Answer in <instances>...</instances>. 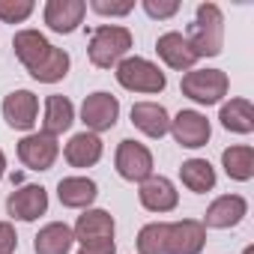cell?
Masks as SVG:
<instances>
[{
	"instance_id": "obj_1",
	"label": "cell",
	"mask_w": 254,
	"mask_h": 254,
	"mask_svg": "<svg viewBox=\"0 0 254 254\" xmlns=\"http://www.w3.org/2000/svg\"><path fill=\"white\" fill-rule=\"evenodd\" d=\"M186 42L191 45L194 57H218L224 48V15L215 3H200L194 21L189 24Z\"/></svg>"
},
{
	"instance_id": "obj_30",
	"label": "cell",
	"mask_w": 254,
	"mask_h": 254,
	"mask_svg": "<svg viewBox=\"0 0 254 254\" xmlns=\"http://www.w3.org/2000/svg\"><path fill=\"white\" fill-rule=\"evenodd\" d=\"M144 12L150 18H174L180 12L177 0H144Z\"/></svg>"
},
{
	"instance_id": "obj_34",
	"label": "cell",
	"mask_w": 254,
	"mask_h": 254,
	"mask_svg": "<svg viewBox=\"0 0 254 254\" xmlns=\"http://www.w3.org/2000/svg\"><path fill=\"white\" fill-rule=\"evenodd\" d=\"M242 254H254V248H251V245H248V248H245V251H242Z\"/></svg>"
},
{
	"instance_id": "obj_24",
	"label": "cell",
	"mask_w": 254,
	"mask_h": 254,
	"mask_svg": "<svg viewBox=\"0 0 254 254\" xmlns=\"http://www.w3.org/2000/svg\"><path fill=\"white\" fill-rule=\"evenodd\" d=\"M180 180H183V186H186L189 191L206 194V191L215 189V168H212L206 159H189V162H183V168H180Z\"/></svg>"
},
{
	"instance_id": "obj_14",
	"label": "cell",
	"mask_w": 254,
	"mask_h": 254,
	"mask_svg": "<svg viewBox=\"0 0 254 254\" xmlns=\"http://www.w3.org/2000/svg\"><path fill=\"white\" fill-rule=\"evenodd\" d=\"M87 15L84 0H48L45 3V24L54 33H75Z\"/></svg>"
},
{
	"instance_id": "obj_31",
	"label": "cell",
	"mask_w": 254,
	"mask_h": 254,
	"mask_svg": "<svg viewBox=\"0 0 254 254\" xmlns=\"http://www.w3.org/2000/svg\"><path fill=\"white\" fill-rule=\"evenodd\" d=\"M18 248V236H15V227L9 221H0V254H12Z\"/></svg>"
},
{
	"instance_id": "obj_23",
	"label": "cell",
	"mask_w": 254,
	"mask_h": 254,
	"mask_svg": "<svg viewBox=\"0 0 254 254\" xmlns=\"http://www.w3.org/2000/svg\"><path fill=\"white\" fill-rule=\"evenodd\" d=\"M221 126L227 132H236V135H251L254 132V108L248 99H230L221 105V114H218Z\"/></svg>"
},
{
	"instance_id": "obj_13",
	"label": "cell",
	"mask_w": 254,
	"mask_h": 254,
	"mask_svg": "<svg viewBox=\"0 0 254 254\" xmlns=\"http://www.w3.org/2000/svg\"><path fill=\"white\" fill-rule=\"evenodd\" d=\"M138 197H141V206L150 212H171L180 203V191L174 189V183L168 177H156V174L141 183Z\"/></svg>"
},
{
	"instance_id": "obj_10",
	"label": "cell",
	"mask_w": 254,
	"mask_h": 254,
	"mask_svg": "<svg viewBox=\"0 0 254 254\" xmlns=\"http://www.w3.org/2000/svg\"><path fill=\"white\" fill-rule=\"evenodd\" d=\"M245 215H248V203H245L242 194H221V197H215L206 206V215H203L200 224L203 227H215V230H230Z\"/></svg>"
},
{
	"instance_id": "obj_9",
	"label": "cell",
	"mask_w": 254,
	"mask_h": 254,
	"mask_svg": "<svg viewBox=\"0 0 254 254\" xmlns=\"http://www.w3.org/2000/svg\"><path fill=\"white\" fill-rule=\"evenodd\" d=\"M6 212L15 221H36L48 212V191L42 186H21L6 197Z\"/></svg>"
},
{
	"instance_id": "obj_19",
	"label": "cell",
	"mask_w": 254,
	"mask_h": 254,
	"mask_svg": "<svg viewBox=\"0 0 254 254\" xmlns=\"http://www.w3.org/2000/svg\"><path fill=\"white\" fill-rule=\"evenodd\" d=\"M12 48H15V57L21 60V66L27 72H33L51 51V42L39 33V30H18L15 39H12Z\"/></svg>"
},
{
	"instance_id": "obj_4",
	"label": "cell",
	"mask_w": 254,
	"mask_h": 254,
	"mask_svg": "<svg viewBox=\"0 0 254 254\" xmlns=\"http://www.w3.org/2000/svg\"><path fill=\"white\" fill-rule=\"evenodd\" d=\"M180 90L197 105H218L230 90V78L221 69H191L183 75Z\"/></svg>"
},
{
	"instance_id": "obj_17",
	"label": "cell",
	"mask_w": 254,
	"mask_h": 254,
	"mask_svg": "<svg viewBox=\"0 0 254 254\" xmlns=\"http://www.w3.org/2000/svg\"><path fill=\"white\" fill-rule=\"evenodd\" d=\"M206 245V227L197 218H183L171 224V254H200Z\"/></svg>"
},
{
	"instance_id": "obj_26",
	"label": "cell",
	"mask_w": 254,
	"mask_h": 254,
	"mask_svg": "<svg viewBox=\"0 0 254 254\" xmlns=\"http://www.w3.org/2000/svg\"><path fill=\"white\" fill-rule=\"evenodd\" d=\"M138 254H171V224L150 221L138 233Z\"/></svg>"
},
{
	"instance_id": "obj_33",
	"label": "cell",
	"mask_w": 254,
	"mask_h": 254,
	"mask_svg": "<svg viewBox=\"0 0 254 254\" xmlns=\"http://www.w3.org/2000/svg\"><path fill=\"white\" fill-rule=\"evenodd\" d=\"M3 174H6V156H3V150H0V180H3Z\"/></svg>"
},
{
	"instance_id": "obj_8",
	"label": "cell",
	"mask_w": 254,
	"mask_h": 254,
	"mask_svg": "<svg viewBox=\"0 0 254 254\" xmlns=\"http://www.w3.org/2000/svg\"><path fill=\"white\" fill-rule=\"evenodd\" d=\"M171 135H174V141L180 147L200 150V147H206V141L212 135V126H209V120L200 111H180L171 120Z\"/></svg>"
},
{
	"instance_id": "obj_3",
	"label": "cell",
	"mask_w": 254,
	"mask_h": 254,
	"mask_svg": "<svg viewBox=\"0 0 254 254\" xmlns=\"http://www.w3.org/2000/svg\"><path fill=\"white\" fill-rule=\"evenodd\" d=\"M114 75H117L120 87L129 90V93H162L165 84H168L165 72L147 57H126V60H120Z\"/></svg>"
},
{
	"instance_id": "obj_22",
	"label": "cell",
	"mask_w": 254,
	"mask_h": 254,
	"mask_svg": "<svg viewBox=\"0 0 254 254\" xmlns=\"http://www.w3.org/2000/svg\"><path fill=\"white\" fill-rule=\"evenodd\" d=\"M72 242H75L72 227L63 224V221H51V224H45V227L36 233L33 251H36V254H69Z\"/></svg>"
},
{
	"instance_id": "obj_12",
	"label": "cell",
	"mask_w": 254,
	"mask_h": 254,
	"mask_svg": "<svg viewBox=\"0 0 254 254\" xmlns=\"http://www.w3.org/2000/svg\"><path fill=\"white\" fill-rule=\"evenodd\" d=\"M114 215L105 212V209H84V215H78L75 227H72V236L81 242V245H93V242H108L114 239Z\"/></svg>"
},
{
	"instance_id": "obj_16",
	"label": "cell",
	"mask_w": 254,
	"mask_h": 254,
	"mask_svg": "<svg viewBox=\"0 0 254 254\" xmlns=\"http://www.w3.org/2000/svg\"><path fill=\"white\" fill-rule=\"evenodd\" d=\"M132 123L147 138H165L171 132V117H168L165 105H159V102H135L132 105Z\"/></svg>"
},
{
	"instance_id": "obj_6",
	"label": "cell",
	"mask_w": 254,
	"mask_h": 254,
	"mask_svg": "<svg viewBox=\"0 0 254 254\" xmlns=\"http://www.w3.org/2000/svg\"><path fill=\"white\" fill-rule=\"evenodd\" d=\"M117 120H120V102H117V96H111L105 90H96V93H90L84 99V105H81V123L87 126V132H93V135L108 132V129L117 126Z\"/></svg>"
},
{
	"instance_id": "obj_27",
	"label": "cell",
	"mask_w": 254,
	"mask_h": 254,
	"mask_svg": "<svg viewBox=\"0 0 254 254\" xmlns=\"http://www.w3.org/2000/svg\"><path fill=\"white\" fill-rule=\"evenodd\" d=\"M69 63H72V60H69V54H66L63 48H54V45H51L48 57H45V60H42L30 75H33L39 84H57V81H63V78H66Z\"/></svg>"
},
{
	"instance_id": "obj_32",
	"label": "cell",
	"mask_w": 254,
	"mask_h": 254,
	"mask_svg": "<svg viewBox=\"0 0 254 254\" xmlns=\"http://www.w3.org/2000/svg\"><path fill=\"white\" fill-rule=\"evenodd\" d=\"M78 254H117V242L108 239V242H93V245H81Z\"/></svg>"
},
{
	"instance_id": "obj_25",
	"label": "cell",
	"mask_w": 254,
	"mask_h": 254,
	"mask_svg": "<svg viewBox=\"0 0 254 254\" xmlns=\"http://www.w3.org/2000/svg\"><path fill=\"white\" fill-rule=\"evenodd\" d=\"M221 165H224V174L236 183H248L254 177V150L239 144V147H227L221 153Z\"/></svg>"
},
{
	"instance_id": "obj_28",
	"label": "cell",
	"mask_w": 254,
	"mask_h": 254,
	"mask_svg": "<svg viewBox=\"0 0 254 254\" xmlns=\"http://www.w3.org/2000/svg\"><path fill=\"white\" fill-rule=\"evenodd\" d=\"M33 15V0H0V21L21 24Z\"/></svg>"
},
{
	"instance_id": "obj_7",
	"label": "cell",
	"mask_w": 254,
	"mask_h": 254,
	"mask_svg": "<svg viewBox=\"0 0 254 254\" xmlns=\"http://www.w3.org/2000/svg\"><path fill=\"white\" fill-rule=\"evenodd\" d=\"M57 156H60V144H57V138H51L45 132H30L18 141V159L30 171H51Z\"/></svg>"
},
{
	"instance_id": "obj_18",
	"label": "cell",
	"mask_w": 254,
	"mask_h": 254,
	"mask_svg": "<svg viewBox=\"0 0 254 254\" xmlns=\"http://www.w3.org/2000/svg\"><path fill=\"white\" fill-rule=\"evenodd\" d=\"M57 197L69 209H90V203L99 197V186L90 177H66L57 183Z\"/></svg>"
},
{
	"instance_id": "obj_11",
	"label": "cell",
	"mask_w": 254,
	"mask_h": 254,
	"mask_svg": "<svg viewBox=\"0 0 254 254\" xmlns=\"http://www.w3.org/2000/svg\"><path fill=\"white\" fill-rule=\"evenodd\" d=\"M39 117V99L30 90H15L3 99V120L18 132H30Z\"/></svg>"
},
{
	"instance_id": "obj_21",
	"label": "cell",
	"mask_w": 254,
	"mask_h": 254,
	"mask_svg": "<svg viewBox=\"0 0 254 254\" xmlns=\"http://www.w3.org/2000/svg\"><path fill=\"white\" fill-rule=\"evenodd\" d=\"M72 123H75V105L66 99V96H48L45 99V117H42V132L57 138L63 132L72 129Z\"/></svg>"
},
{
	"instance_id": "obj_29",
	"label": "cell",
	"mask_w": 254,
	"mask_h": 254,
	"mask_svg": "<svg viewBox=\"0 0 254 254\" xmlns=\"http://www.w3.org/2000/svg\"><path fill=\"white\" fill-rule=\"evenodd\" d=\"M90 9L93 12H99V15H129L132 9H135V3H132V0H123V3H114V0H93V3H90Z\"/></svg>"
},
{
	"instance_id": "obj_15",
	"label": "cell",
	"mask_w": 254,
	"mask_h": 254,
	"mask_svg": "<svg viewBox=\"0 0 254 254\" xmlns=\"http://www.w3.org/2000/svg\"><path fill=\"white\" fill-rule=\"evenodd\" d=\"M156 51H159V57L165 60V66H171V69H177V72H191V69H194V63H197V57H194L191 45H189V42H186V36H183V33H177V30L162 33V36H159V42H156Z\"/></svg>"
},
{
	"instance_id": "obj_2",
	"label": "cell",
	"mask_w": 254,
	"mask_h": 254,
	"mask_svg": "<svg viewBox=\"0 0 254 254\" xmlns=\"http://www.w3.org/2000/svg\"><path fill=\"white\" fill-rule=\"evenodd\" d=\"M129 48H132V30L129 27H120V24H102L90 33V45H87V54H90V63L96 69H111L117 66L120 60L129 57Z\"/></svg>"
},
{
	"instance_id": "obj_20",
	"label": "cell",
	"mask_w": 254,
	"mask_h": 254,
	"mask_svg": "<svg viewBox=\"0 0 254 254\" xmlns=\"http://www.w3.org/2000/svg\"><path fill=\"white\" fill-rule=\"evenodd\" d=\"M102 150H105V147H102V138H99V135H93V132H78V135L69 138L63 156H66V162H69L72 168H93V165L102 159Z\"/></svg>"
},
{
	"instance_id": "obj_5",
	"label": "cell",
	"mask_w": 254,
	"mask_h": 254,
	"mask_svg": "<svg viewBox=\"0 0 254 254\" xmlns=\"http://www.w3.org/2000/svg\"><path fill=\"white\" fill-rule=\"evenodd\" d=\"M114 165H117V174L129 183H144L147 177H153V153L141 141H132V138L120 141L114 153Z\"/></svg>"
}]
</instances>
